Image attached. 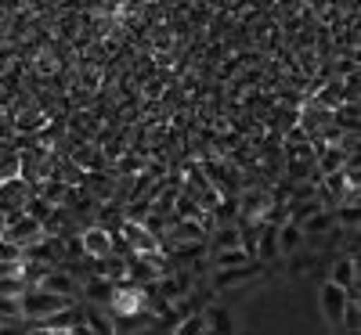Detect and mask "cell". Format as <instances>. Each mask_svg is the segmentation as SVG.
<instances>
[{
    "label": "cell",
    "instance_id": "obj_16",
    "mask_svg": "<svg viewBox=\"0 0 361 335\" xmlns=\"http://www.w3.org/2000/svg\"><path fill=\"white\" fill-rule=\"evenodd\" d=\"M15 127H18L22 134H40V130L47 127V115L37 112V108H25V112L15 115Z\"/></svg>",
    "mask_w": 361,
    "mask_h": 335
},
{
    "label": "cell",
    "instance_id": "obj_2",
    "mask_svg": "<svg viewBox=\"0 0 361 335\" xmlns=\"http://www.w3.org/2000/svg\"><path fill=\"white\" fill-rule=\"evenodd\" d=\"M0 238L11 241V246H18V249H29V246H37V241L44 238V227H40L33 217H25V213H18V217H11V220L4 224Z\"/></svg>",
    "mask_w": 361,
    "mask_h": 335
},
{
    "label": "cell",
    "instance_id": "obj_1",
    "mask_svg": "<svg viewBox=\"0 0 361 335\" xmlns=\"http://www.w3.org/2000/svg\"><path fill=\"white\" fill-rule=\"evenodd\" d=\"M69 307H76L73 299L40 292V289H33V285H29V289L18 296V310H22V317H25V321H33V324L44 321V317H51V314H58V310H69Z\"/></svg>",
    "mask_w": 361,
    "mask_h": 335
},
{
    "label": "cell",
    "instance_id": "obj_5",
    "mask_svg": "<svg viewBox=\"0 0 361 335\" xmlns=\"http://www.w3.org/2000/svg\"><path fill=\"white\" fill-rule=\"evenodd\" d=\"M33 289H40V292H51V296H62V299H73V303H76V296H80V282L73 278L69 270H62V267L44 270L40 278H37V285H33Z\"/></svg>",
    "mask_w": 361,
    "mask_h": 335
},
{
    "label": "cell",
    "instance_id": "obj_3",
    "mask_svg": "<svg viewBox=\"0 0 361 335\" xmlns=\"http://www.w3.org/2000/svg\"><path fill=\"white\" fill-rule=\"evenodd\" d=\"M112 238L116 234H109L105 227H98V224H87L83 231H80V253L87 256V260H109L112 256Z\"/></svg>",
    "mask_w": 361,
    "mask_h": 335
},
{
    "label": "cell",
    "instance_id": "obj_11",
    "mask_svg": "<svg viewBox=\"0 0 361 335\" xmlns=\"http://www.w3.org/2000/svg\"><path fill=\"white\" fill-rule=\"evenodd\" d=\"M300 249H304V231L289 220L279 224V256H296Z\"/></svg>",
    "mask_w": 361,
    "mask_h": 335
},
{
    "label": "cell",
    "instance_id": "obj_13",
    "mask_svg": "<svg viewBox=\"0 0 361 335\" xmlns=\"http://www.w3.org/2000/svg\"><path fill=\"white\" fill-rule=\"evenodd\" d=\"M250 263H257L246 249H224V253H214V267L217 270H243V267H250Z\"/></svg>",
    "mask_w": 361,
    "mask_h": 335
},
{
    "label": "cell",
    "instance_id": "obj_9",
    "mask_svg": "<svg viewBox=\"0 0 361 335\" xmlns=\"http://www.w3.org/2000/svg\"><path fill=\"white\" fill-rule=\"evenodd\" d=\"M329 282H333L336 289H343L347 299H357V260L336 256L333 260V270H329Z\"/></svg>",
    "mask_w": 361,
    "mask_h": 335
},
{
    "label": "cell",
    "instance_id": "obj_18",
    "mask_svg": "<svg viewBox=\"0 0 361 335\" xmlns=\"http://www.w3.org/2000/svg\"><path fill=\"white\" fill-rule=\"evenodd\" d=\"M177 335H206V321H202V314H185V321L177 324Z\"/></svg>",
    "mask_w": 361,
    "mask_h": 335
},
{
    "label": "cell",
    "instance_id": "obj_4",
    "mask_svg": "<svg viewBox=\"0 0 361 335\" xmlns=\"http://www.w3.org/2000/svg\"><path fill=\"white\" fill-rule=\"evenodd\" d=\"M33 198V188L25 184V180H0V213L11 220L18 213H25V202Z\"/></svg>",
    "mask_w": 361,
    "mask_h": 335
},
{
    "label": "cell",
    "instance_id": "obj_20",
    "mask_svg": "<svg viewBox=\"0 0 361 335\" xmlns=\"http://www.w3.org/2000/svg\"><path fill=\"white\" fill-rule=\"evenodd\" d=\"M25 335H73V331H51V328H37V324H33Z\"/></svg>",
    "mask_w": 361,
    "mask_h": 335
},
{
    "label": "cell",
    "instance_id": "obj_17",
    "mask_svg": "<svg viewBox=\"0 0 361 335\" xmlns=\"http://www.w3.org/2000/svg\"><path fill=\"white\" fill-rule=\"evenodd\" d=\"M340 328H343L347 335H357V331H361V310H357V299H347V307H343V321H340Z\"/></svg>",
    "mask_w": 361,
    "mask_h": 335
},
{
    "label": "cell",
    "instance_id": "obj_15",
    "mask_svg": "<svg viewBox=\"0 0 361 335\" xmlns=\"http://www.w3.org/2000/svg\"><path fill=\"white\" fill-rule=\"evenodd\" d=\"M83 328L90 331V335H116L112 331V317H105V310H83Z\"/></svg>",
    "mask_w": 361,
    "mask_h": 335
},
{
    "label": "cell",
    "instance_id": "obj_14",
    "mask_svg": "<svg viewBox=\"0 0 361 335\" xmlns=\"http://www.w3.org/2000/svg\"><path fill=\"white\" fill-rule=\"evenodd\" d=\"M257 270H260V263H250V267H243V270H214V289L243 285V282H250V278H253Z\"/></svg>",
    "mask_w": 361,
    "mask_h": 335
},
{
    "label": "cell",
    "instance_id": "obj_8",
    "mask_svg": "<svg viewBox=\"0 0 361 335\" xmlns=\"http://www.w3.org/2000/svg\"><path fill=\"white\" fill-rule=\"evenodd\" d=\"M318 303H322L325 321L333 324V328H340V321H343V307H347V292L336 289L333 282H325V285L318 289Z\"/></svg>",
    "mask_w": 361,
    "mask_h": 335
},
{
    "label": "cell",
    "instance_id": "obj_6",
    "mask_svg": "<svg viewBox=\"0 0 361 335\" xmlns=\"http://www.w3.org/2000/svg\"><path fill=\"white\" fill-rule=\"evenodd\" d=\"M83 299H87V307L90 310H109L112 307V296H116V285L109 278H102V274H87L83 285H80Z\"/></svg>",
    "mask_w": 361,
    "mask_h": 335
},
{
    "label": "cell",
    "instance_id": "obj_12",
    "mask_svg": "<svg viewBox=\"0 0 361 335\" xmlns=\"http://www.w3.org/2000/svg\"><path fill=\"white\" fill-rule=\"evenodd\" d=\"M206 241L214 246V253H224V249H243V246H238V224H221V227H214V234H209Z\"/></svg>",
    "mask_w": 361,
    "mask_h": 335
},
{
    "label": "cell",
    "instance_id": "obj_10",
    "mask_svg": "<svg viewBox=\"0 0 361 335\" xmlns=\"http://www.w3.org/2000/svg\"><path fill=\"white\" fill-rule=\"evenodd\" d=\"M253 260H257V263L279 260V224H260L257 246H253Z\"/></svg>",
    "mask_w": 361,
    "mask_h": 335
},
{
    "label": "cell",
    "instance_id": "obj_7",
    "mask_svg": "<svg viewBox=\"0 0 361 335\" xmlns=\"http://www.w3.org/2000/svg\"><path fill=\"white\" fill-rule=\"evenodd\" d=\"M300 231H304V246H318L322 238H329V234L336 231L333 209H318V213H311V217L300 224Z\"/></svg>",
    "mask_w": 361,
    "mask_h": 335
},
{
    "label": "cell",
    "instance_id": "obj_19",
    "mask_svg": "<svg viewBox=\"0 0 361 335\" xmlns=\"http://www.w3.org/2000/svg\"><path fill=\"white\" fill-rule=\"evenodd\" d=\"M116 170H119V173H134V170H145V159H137V156H123Z\"/></svg>",
    "mask_w": 361,
    "mask_h": 335
}]
</instances>
